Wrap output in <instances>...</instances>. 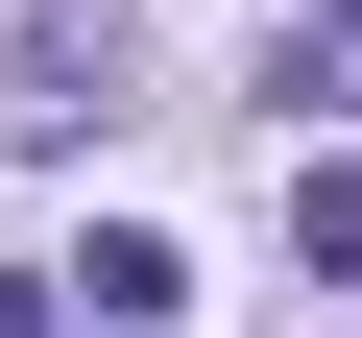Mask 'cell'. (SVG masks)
Returning a JSON list of instances; mask_svg holds the SVG:
<instances>
[{
	"instance_id": "7a4b0ae2",
	"label": "cell",
	"mask_w": 362,
	"mask_h": 338,
	"mask_svg": "<svg viewBox=\"0 0 362 338\" xmlns=\"http://www.w3.org/2000/svg\"><path fill=\"white\" fill-rule=\"evenodd\" d=\"M49 290H97V338H169V314H194V266H169V242H145V218H97V242H73V266H49Z\"/></svg>"
},
{
	"instance_id": "6da1fadb",
	"label": "cell",
	"mask_w": 362,
	"mask_h": 338,
	"mask_svg": "<svg viewBox=\"0 0 362 338\" xmlns=\"http://www.w3.org/2000/svg\"><path fill=\"white\" fill-rule=\"evenodd\" d=\"M121 121V0H0V145H97Z\"/></svg>"
},
{
	"instance_id": "3957f363",
	"label": "cell",
	"mask_w": 362,
	"mask_h": 338,
	"mask_svg": "<svg viewBox=\"0 0 362 338\" xmlns=\"http://www.w3.org/2000/svg\"><path fill=\"white\" fill-rule=\"evenodd\" d=\"M0 338H49V266H0Z\"/></svg>"
}]
</instances>
